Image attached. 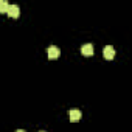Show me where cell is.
<instances>
[{
	"mask_svg": "<svg viewBox=\"0 0 132 132\" xmlns=\"http://www.w3.org/2000/svg\"><path fill=\"white\" fill-rule=\"evenodd\" d=\"M47 53H48V59H57L59 54H61V50L56 45H51V47H48Z\"/></svg>",
	"mask_w": 132,
	"mask_h": 132,
	"instance_id": "obj_2",
	"label": "cell"
},
{
	"mask_svg": "<svg viewBox=\"0 0 132 132\" xmlns=\"http://www.w3.org/2000/svg\"><path fill=\"white\" fill-rule=\"evenodd\" d=\"M69 118H70V121L76 123V121L81 120V112H79L78 109H72V110L69 112Z\"/></svg>",
	"mask_w": 132,
	"mask_h": 132,
	"instance_id": "obj_4",
	"label": "cell"
},
{
	"mask_svg": "<svg viewBox=\"0 0 132 132\" xmlns=\"http://www.w3.org/2000/svg\"><path fill=\"white\" fill-rule=\"evenodd\" d=\"M8 2H5V0H0V13L2 14H6V11H8Z\"/></svg>",
	"mask_w": 132,
	"mask_h": 132,
	"instance_id": "obj_6",
	"label": "cell"
},
{
	"mask_svg": "<svg viewBox=\"0 0 132 132\" xmlns=\"http://www.w3.org/2000/svg\"><path fill=\"white\" fill-rule=\"evenodd\" d=\"M40 132H45V130H40Z\"/></svg>",
	"mask_w": 132,
	"mask_h": 132,
	"instance_id": "obj_8",
	"label": "cell"
},
{
	"mask_svg": "<svg viewBox=\"0 0 132 132\" xmlns=\"http://www.w3.org/2000/svg\"><path fill=\"white\" fill-rule=\"evenodd\" d=\"M81 53H82L84 56H92V54H93V45H92V44H84V45L81 47Z\"/></svg>",
	"mask_w": 132,
	"mask_h": 132,
	"instance_id": "obj_5",
	"label": "cell"
},
{
	"mask_svg": "<svg viewBox=\"0 0 132 132\" xmlns=\"http://www.w3.org/2000/svg\"><path fill=\"white\" fill-rule=\"evenodd\" d=\"M103 56L106 57V59H113L115 57V50H113V47L112 45H106L104 47V50H103Z\"/></svg>",
	"mask_w": 132,
	"mask_h": 132,
	"instance_id": "obj_3",
	"label": "cell"
},
{
	"mask_svg": "<svg viewBox=\"0 0 132 132\" xmlns=\"http://www.w3.org/2000/svg\"><path fill=\"white\" fill-rule=\"evenodd\" d=\"M6 14H8L10 17H13V19H17V17L20 16V8H19L17 5H10Z\"/></svg>",
	"mask_w": 132,
	"mask_h": 132,
	"instance_id": "obj_1",
	"label": "cell"
},
{
	"mask_svg": "<svg viewBox=\"0 0 132 132\" xmlns=\"http://www.w3.org/2000/svg\"><path fill=\"white\" fill-rule=\"evenodd\" d=\"M16 132H25V130H23V129H19V130H16Z\"/></svg>",
	"mask_w": 132,
	"mask_h": 132,
	"instance_id": "obj_7",
	"label": "cell"
}]
</instances>
